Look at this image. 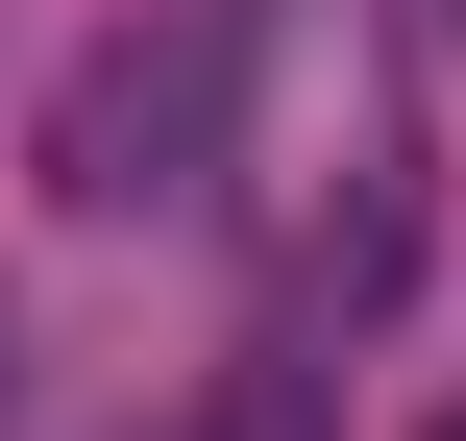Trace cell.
Wrapping results in <instances>:
<instances>
[{
  "instance_id": "cell-3",
  "label": "cell",
  "mask_w": 466,
  "mask_h": 441,
  "mask_svg": "<svg viewBox=\"0 0 466 441\" xmlns=\"http://www.w3.org/2000/svg\"><path fill=\"white\" fill-rule=\"evenodd\" d=\"M442 25H466V0H442Z\"/></svg>"
},
{
  "instance_id": "cell-1",
  "label": "cell",
  "mask_w": 466,
  "mask_h": 441,
  "mask_svg": "<svg viewBox=\"0 0 466 441\" xmlns=\"http://www.w3.org/2000/svg\"><path fill=\"white\" fill-rule=\"evenodd\" d=\"M221 221L270 270V319H393L418 270V49L393 0H221Z\"/></svg>"
},
{
  "instance_id": "cell-2",
  "label": "cell",
  "mask_w": 466,
  "mask_h": 441,
  "mask_svg": "<svg viewBox=\"0 0 466 441\" xmlns=\"http://www.w3.org/2000/svg\"><path fill=\"white\" fill-rule=\"evenodd\" d=\"M221 441H319V368H221Z\"/></svg>"
},
{
  "instance_id": "cell-4",
  "label": "cell",
  "mask_w": 466,
  "mask_h": 441,
  "mask_svg": "<svg viewBox=\"0 0 466 441\" xmlns=\"http://www.w3.org/2000/svg\"><path fill=\"white\" fill-rule=\"evenodd\" d=\"M442 441H466V417H442Z\"/></svg>"
}]
</instances>
